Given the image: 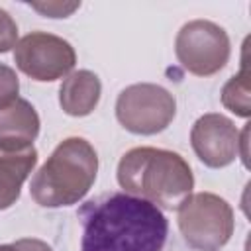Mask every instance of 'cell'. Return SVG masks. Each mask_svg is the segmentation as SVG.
Returning <instances> with one entry per match:
<instances>
[{"mask_svg": "<svg viewBox=\"0 0 251 251\" xmlns=\"http://www.w3.org/2000/svg\"><path fill=\"white\" fill-rule=\"evenodd\" d=\"M80 216L82 251H161L167 241L165 214L126 192L88 202Z\"/></svg>", "mask_w": 251, "mask_h": 251, "instance_id": "obj_1", "label": "cell"}, {"mask_svg": "<svg viewBox=\"0 0 251 251\" xmlns=\"http://www.w3.org/2000/svg\"><path fill=\"white\" fill-rule=\"evenodd\" d=\"M118 182L126 194L176 210L192 194L194 175L190 165L175 151L159 147H133L118 163Z\"/></svg>", "mask_w": 251, "mask_h": 251, "instance_id": "obj_2", "label": "cell"}, {"mask_svg": "<svg viewBox=\"0 0 251 251\" xmlns=\"http://www.w3.org/2000/svg\"><path fill=\"white\" fill-rule=\"evenodd\" d=\"M96 173V149L84 137H67L31 178V198L43 208L78 204L92 188Z\"/></svg>", "mask_w": 251, "mask_h": 251, "instance_id": "obj_3", "label": "cell"}, {"mask_svg": "<svg viewBox=\"0 0 251 251\" xmlns=\"http://www.w3.org/2000/svg\"><path fill=\"white\" fill-rule=\"evenodd\" d=\"M178 229L196 251H220L233 235V210L214 192H196L176 208Z\"/></svg>", "mask_w": 251, "mask_h": 251, "instance_id": "obj_4", "label": "cell"}, {"mask_svg": "<svg viewBox=\"0 0 251 251\" xmlns=\"http://www.w3.org/2000/svg\"><path fill=\"white\" fill-rule=\"evenodd\" d=\"M176 114L175 96L151 82H137L124 88L116 100V118L131 133L155 135L169 127Z\"/></svg>", "mask_w": 251, "mask_h": 251, "instance_id": "obj_5", "label": "cell"}, {"mask_svg": "<svg viewBox=\"0 0 251 251\" xmlns=\"http://www.w3.org/2000/svg\"><path fill=\"white\" fill-rule=\"evenodd\" d=\"M175 53L188 73L210 76L226 67L231 47L224 27L208 20H192L176 33Z\"/></svg>", "mask_w": 251, "mask_h": 251, "instance_id": "obj_6", "label": "cell"}, {"mask_svg": "<svg viewBox=\"0 0 251 251\" xmlns=\"http://www.w3.org/2000/svg\"><path fill=\"white\" fill-rule=\"evenodd\" d=\"M16 67L33 80L53 82L71 75L76 53L73 45L47 31H31L24 35L14 47Z\"/></svg>", "mask_w": 251, "mask_h": 251, "instance_id": "obj_7", "label": "cell"}, {"mask_svg": "<svg viewBox=\"0 0 251 251\" xmlns=\"http://www.w3.org/2000/svg\"><path fill=\"white\" fill-rule=\"evenodd\" d=\"M241 133L224 114H204L190 129V145L196 157L210 169H224L239 155Z\"/></svg>", "mask_w": 251, "mask_h": 251, "instance_id": "obj_8", "label": "cell"}, {"mask_svg": "<svg viewBox=\"0 0 251 251\" xmlns=\"http://www.w3.org/2000/svg\"><path fill=\"white\" fill-rule=\"evenodd\" d=\"M39 116L35 108L24 100L16 98L8 106L0 108V151L20 153L33 147L39 135Z\"/></svg>", "mask_w": 251, "mask_h": 251, "instance_id": "obj_9", "label": "cell"}, {"mask_svg": "<svg viewBox=\"0 0 251 251\" xmlns=\"http://www.w3.org/2000/svg\"><path fill=\"white\" fill-rule=\"evenodd\" d=\"M102 84L100 78L86 69L67 75L59 88V104L65 114L82 118L88 116L100 102Z\"/></svg>", "mask_w": 251, "mask_h": 251, "instance_id": "obj_10", "label": "cell"}, {"mask_svg": "<svg viewBox=\"0 0 251 251\" xmlns=\"http://www.w3.org/2000/svg\"><path fill=\"white\" fill-rule=\"evenodd\" d=\"M37 165V149L29 147L20 153L0 151V210L14 206L20 198L22 184Z\"/></svg>", "mask_w": 251, "mask_h": 251, "instance_id": "obj_11", "label": "cell"}, {"mask_svg": "<svg viewBox=\"0 0 251 251\" xmlns=\"http://www.w3.org/2000/svg\"><path fill=\"white\" fill-rule=\"evenodd\" d=\"M251 88H249V71L247 65L243 63L241 71L233 75L222 88V104L233 112L235 116L249 118L251 114V100H249Z\"/></svg>", "mask_w": 251, "mask_h": 251, "instance_id": "obj_12", "label": "cell"}, {"mask_svg": "<svg viewBox=\"0 0 251 251\" xmlns=\"http://www.w3.org/2000/svg\"><path fill=\"white\" fill-rule=\"evenodd\" d=\"M20 92V80L12 67L0 63V108L8 106L18 98Z\"/></svg>", "mask_w": 251, "mask_h": 251, "instance_id": "obj_13", "label": "cell"}, {"mask_svg": "<svg viewBox=\"0 0 251 251\" xmlns=\"http://www.w3.org/2000/svg\"><path fill=\"white\" fill-rule=\"evenodd\" d=\"M18 43V24L14 18L0 8V53L10 51Z\"/></svg>", "mask_w": 251, "mask_h": 251, "instance_id": "obj_14", "label": "cell"}, {"mask_svg": "<svg viewBox=\"0 0 251 251\" xmlns=\"http://www.w3.org/2000/svg\"><path fill=\"white\" fill-rule=\"evenodd\" d=\"M33 10L41 12L43 16H49V18H67L71 16L78 6L80 2H71V4H65V2H47V4H29Z\"/></svg>", "mask_w": 251, "mask_h": 251, "instance_id": "obj_15", "label": "cell"}, {"mask_svg": "<svg viewBox=\"0 0 251 251\" xmlns=\"http://www.w3.org/2000/svg\"><path fill=\"white\" fill-rule=\"evenodd\" d=\"M0 251H53L45 241L35 239V237H24L14 243H4L0 245Z\"/></svg>", "mask_w": 251, "mask_h": 251, "instance_id": "obj_16", "label": "cell"}]
</instances>
